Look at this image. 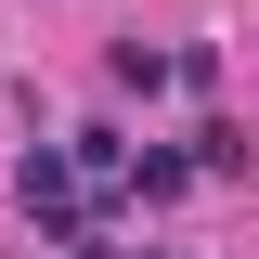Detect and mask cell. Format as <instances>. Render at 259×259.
Returning <instances> with one entry per match:
<instances>
[{
	"label": "cell",
	"instance_id": "cell-1",
	"mask_svg": "<svg viewBox=\"0 0 259 259\" xmlns=\"http://www.w3.org/2000/svg\"><path fill=\"white\" fill-rule=\"evenodd\" d=\"M13 194H26L52 233H78V168H65V143H26V168H13Z\"/></svg>",
	"mask_w": 259,
	"mask_h": 259
},
{
	"label": "cell",
	"instance_id": "cell-2",
	"mask_svg": "<svg viewBox=\"0 0 259 259\" xmlns=\"http://www.w3.org/2000/svg\"><path fill=\"white\" fill-rule=\"evenodd\" d=\"M65 168H78L91 194H117V182H130V143H117V130H78V143H65Z\"/></svg>",
	"mask_w": 259,
	"mask_h": 259
},
{
	"label": "cell",
	"instance_id": "cell-3",
	"mask_svg": "<svg viewBox=\"0 0 259 259\" xmlns=\"http://www.w3.org/2000/svg\"><path fill=\"white\" fill-rule=\"evenodd\" d=\"M182 168H194V182H233V168H246V130H194Z\"/></svg>",
	"mask_w": 259,
	"mask_h": 259
}]
</instances>
